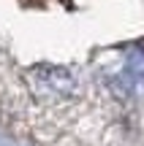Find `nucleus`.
<instances>
[{
	"label": "nucleus",
	"mask_w": 144,
	"mask_h": 146,
	"mask_svg": "<svg viewBox=\"0 0 144 146\" xmlns=\"http://www.w3.org/2000/svg\"><path fill=\"white\" fill-rule=\"evenodd\" d=\"M112 89L125 100H144V46H133L112 70Z\"/></svg>",
	"instance_id": "1"
}]
</instances>
